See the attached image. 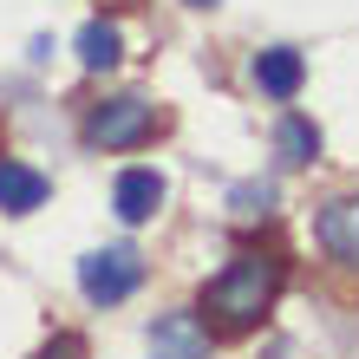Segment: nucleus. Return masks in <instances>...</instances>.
Instances as JSON below:
<instances>
[{"label":"nucleus","instance_id":"nucleus-8","mask_svg":"<svg viewBox=\"0 0 359 359\" xmlns=\"http://www.w3.org/2000/svg\"><path fill=\"white\" fill-rule=\"evenodd\" d=\"M53 196V183L33 170V163H20V157H0V209L7 216H33L39 203Z\"/></svg>","mask_w":359,"mask_h":359},{"label":"nucleus","instance_id":"nucleus-12","mask_svg":"<svg viewBox=\"0 0 359 359\" xmlns=\"http://www.w3.org/2000/svg\"><path fill=\"white\" fill-rule=\"evenodd\" d=\"M268 203H274V189H268V183H242V189H236V209H242V216H262Z\"/></svg>","mask_w":359,"mask_h":359},{"label":"nucleus","instance_id":"nucleus-3","mask_svg":"<svg viewBox=\"0 0 359 359\" xmlns=\"http://www.w3.org/2000/svg\"><path fill=\"white\" fill-rule=\"evenodd\" d=\"M79 287H86L92 307L131 301V294L144 287V255H137V248H92V255L79 262Z\"/></svg>","mask_w":359,"mask_h":359},{"label":"nucleus","instance_id":"nucleus-5","mask_svg":"<svg viewBox=\"0 0 359 359\" xmlns=\"http://www.w3.org/2000/svg\"><path fill=\"white\" fill-rule=\"evenodd\" d=\"M248 79H255V92H268V98H294L307 86V59L294 53V46H268V53H255L248 59Z\"/></svg>","mask_w":359,"mask_h":359},{"label":"nucleus","instance_id":"nucleus-9","mask_svg":"<svg viewBox=\"0 0 359 359\" xmlns=\"http://www.w3.org/2000/svg\"><path fill=\"white\" fill-rule=\"evenodd\" d=\"M274 157H281V163H313V157H320V131H313V118L287 111L281 124H274Z\"/></svg>","mask_w":359,"mask_h":359},{"label":"nucleus","instance_id":"nucleus-6","mask_svg":"<svg viewBox=\"0 0 359 359\" xmlns=\"http://www.w3.org/2000/svg\"><path fill=\"white\" fill-rule=\"evenodd\" d=\"M313 236H320V248L333 262L359 268V196H333L320 209V222H313Z\"/></svg>","mask_w":359,"mask_h":359},{"label":"nucleus","instance_id":"nucleus-1","mask_svg":"<svg viewBox=\"0 0 359 359\" xmlns=\"http://www.w3.org/2000/svg\"><path fill=\"white\" fill-rule=\"evenodd\" d=\"M281 281H287V262L281 255H262V248H242L236 262H229L216 281L203 287V313L216 327H255L262 313L274 307V294H281Z\"/></svg>","mask_w":359,"mask_h":359},{"label":"nucleus","instance_id":"nucleus-4","mask_svg":"<svg viewBox=\"0 0 359 359\" xmlns=\"http://www.w3.org/2000/svg\"><path fill=\"white\" fill-rule=\"evenodd\" d=\"M151 346L157 359H209V320L203 313H157L151 320Z\"/></svg>","mask_w":359,"mask_h":359},{"label":"nucleus","instance_id":"nucleus-13","mask_svg":"<svg viewBox=\"0 0 359 359\" xmlns=\"http://www.w3.org/2000/svg\"><path fill=\"white\" fill-rule=\"evenodd\" d=\"M183 7H216V0H183Z\"/></svg>","mask_w":359,"mask_h":359},{"label":"nucleus","instance_id":"nucleus-11","mask_svg":"<svg viewBox=\"0 0 359 359\" xmlns=\"http://www.w3.org/2000/svg\"><path fill=\"white\" fill-rule=\"evenodd\" d=\"M33 359H86V340H79V333H53Z\"/></svg>","mask_w":359,"mask_h":359},{"label":"nucleus","instance_id":"nucleus-2","mask_svg":"<svg viewBox=\"0 0 359 359\" xmlns=\"http://www.w3.org/2000/svg\"><path fill=\"white\" fill-rule=\"evenodd\" d=\"M157 137V104L137 92H118L86 111V144L92 151H137V144Z\"/></svg>","mask_w":359,"mask_h":359},{"label":"nucleus","instance_id":"nucleus-7","mask_svg":"<svg viewBox=\"0 0 359 359\" xmlns=\"http://www.w3.org/2000/svg\"><path fill=\"white\" fill-rule=\"evenodd\" d=\"M163 196H170V189H163V177L157 170H124L118 183H111V209H118V222H151L157 209H163Z\"/></svg>","mask_w":359,"mask_h":359},{"label":"nucleus","instance_id":"nucleus-10","mask_svg":"<svg viewBox=\"0 0 359 359\" xmlns=\"http://www.w3.org/2000/svg\"><path fill=\"white\" fill-rule=\"evenodd\" d=\"M118 59H124L118 27H111V20H92V27L79 33V66H86V72H111Z\"/></svg>","mask_w":359,"mask_h":359}]
</instances>
